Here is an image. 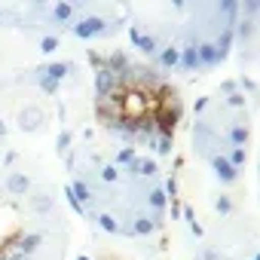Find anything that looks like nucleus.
Masks as SVG:
<instances>
[{"label": "nucleus", "mask_w": 260, "mask_h": 260, "mask_svg": "<svg viewBox=\"0 0 260 260\" xmlns=\"http://www.w3.org/2000/svg\"><path fill=\"white\" fill-rule=\"evenodd\" d=\"M150 116H153L156 132L172 135V132H175V125H178V122H181V116H184V104H181V101H178V104H162V107H156Z\"/></svg>", "instance_id": "nucleus-1"}, {"label": "nucleus", "mask_w": 260, "mask_h": 260, "mask_svg": "<svg viewBox=\"0 0 260 260\" xmlns=\"http://www.w3.org/2000/svg\"><path fill=\"white\" fill-rule=\"evenodd\" d=\"M193 138H196V150H199V153H208V159H211V156H217V153H214L217 135H214V128H211V125H205V122H196V128H193Z\"/></svg>", "instance_id": "nucleus-2"}, {"label": "nucleus", "mask_w": 260, "mask_h": 260, "mask_svg": "<svg viewBox=\"0 0 260 260\" xmlns=\"http://www.w3.org/2000/svg\"><path fill=\"white\" fill-rule=\"evenodd\" d=\"M107 31V22L104 19H98V16H89V19H80L77 25H74V34L80 37V40H89V37H98V34H104Z\"/></svg>", "instance_id": "nucleus-3"}, {"label": "nucleus", "mask_w": 260, "mask_h": 260, "mask_svg": "<svg viewBox=\"0 0 260 260\" xmlns=\"http://www.w3.org/2000/svg\"><path fill=\"white\" fill-rule=\"evenodd\" d=\"M128 40H132V46H135V49H141V52H147V55H153L156 49H162L156 37H147V34H141L135 25L128 28Z\"/></svg>", "instance_id": "nucleus-4"}, {"label": "nucleus", "mask_w": 260, "mask_h": 260, "mask_svg": "<svg viewBox=\"0 0 260 260\" xmlns=\"http://www.w3.org/2000/svg\"><path fill=\"white\" fill-rule=\"evenodd\" d=\"M116 92V77L107 71V68H101L98 74H95V95L98 98H107V95H113Z\"/></svg>", "instance_id": "nucleus-5"}, {"label": "nucleus", "mask_w": 260, "mask_h": 260, "mask_svg": "<svg viewBox=\"0 0 260 260\" xmlns=\"http://www.w3.org/2000/svg\"><path fill=\"white\" fill-rule=\"evenodd\" d=\"M71 71H74V64H71V61H58V64L37 68V71H34V77H49V80L61 83V80H64V74H71Z\"/></svg>", "instance_id": "nucleus-6"}, {"label": "nucleus", "mask_w": 260, "mask_h": 260, "mask_svg": "<svg viewBox=\"0 0 260 260\" xmlns=\"http://www.w3.org/2000/svg\"><path fill=\"white\" fill-rule=\"evenodd\" d=\"M7 193H13V196L31 193V178L22 175V172H10V178H7Z\"/></svg>", "instance_id": "nucleus-7"}, {"label": "nucleus", "mask_w": 260, "mask_h": 260, "mask_svg": "<svg viewBox=\"0 0 260 260\" xmlns=\"http://www.w3.org/2000/svg\"><path fill=\"white\" fill-rule=\"evenodd\" d=\"M19 125L25 128V132L40 128V125H43V110H40V107H25V110L19 113Z\"/></svg>", "instance_id": "nucleus-8"}, {"label": "nucleus", "mask_w": 260, "mask_h": 260, "mask_svg": "<svg viewBox=\"0 0 260 260\" xmlns=\"http://www.w3.org/2000/svg\"><path fill=\"white\" fill-rule=\"evenodd\" d=\"M211 166H214V172H217V178H220L223 184H233V181L239 178V169H233V166L226 162V156H211Z\"/></svg>", "instance_id": "nucleus-9"}, {"label": "nucleus", "mask_w": 260, "mask_h": 260, "mask_svg": "<svg viewBox=\"0 0 260 260\" xmlns=\"http://www.w3.org/2000/svg\"><path fill=\"white\" fill-rule=\"evenodd\" d=\"M71 193L77 196V202L86 208V214H89V205H92V199H95V193H92V184L89 181H74L71 184Z\"/></svg>", "instance_id": "nucleus-10"}, {"label": "nucleus", "mask_w": 260, "mask_h": 260, "mask_svg": "<svg viewBox=\"0 0 260 260\" xmlns=\"http://www.w3.org/2000/svg\"><path fill=\"white\" fill-rule=\"evenodd\" d=\"M233 40H236V31H233V28H223V31L217 34V40H214V49H217V61H223V58L230 55V46H233Z\"/></svg>", "instance_id": "nucleus-11"}, {"label": "nucleus", "mask_w": 260, "mask_h": 260, "mask_svg": "<svg viewBox=\"0 0 260 260\" xmlns=\"http://www.w3.org/2000/svg\"><path fill=\"white\" fill-rule=\"evenodd\" d=\"M196 58H199V68H211V64H217V49H214V43H199L196 46Z\"/></svg>", "instance_id": "nucleus-12"}, {"label": "nucleus", "mask_w": 260, "mask_h": 260, "mask_svg": "<svg viewBox=\"0 0 260 260\" xmlns=\"http://www.w3.org/2000/svg\"><path fill=\"white\" fill-rule=\"evenodd\" d=\"M128 172H132V175H138V178H153L156 175V162L153 159H132V162H128Z\"/></svg>", "instance_id": "nucleus-13"}, {"label": "nucleus", "mask_w": 260, "mask_h": 260, "mask_svg": "<svg viewBox=\"0 0 260 260\" xmlns=\"http://www.w3.org/2000/svg\"><path fill=\"white\" fill-rule=\"evenodd\" d=\"M128 64H132V61H128V58H125V52H113V55H110V58L104 61V68H107V71H110L113 77H119V74H125V71H128Z\"/></svg>", "instance_id": "nucleus-14"}, {"label": "nucleus", "mask_w": 260, "mask_h": 260, "mask_svg": "<svg viewBox=\"0 0 260 260\" xmlns=\"http://www.w3.org/2000/svg\"><path fill=\"white\" fill-rule=\"evenodd\" d=\"M178 55H181V49H175V46H162L156 64H159V68H178Z\"/></svg>", "instance_id": "nucleus-15"}, {"label": "nucleus", "mask_w": 260, "mask_h": 260, "mask_svg": "<svg viewBox=\"0 0 260 260\" xmlns=\"http://www.w3.org/2000/svg\"><path fill=\"white\" fill-rule=\"evenodd\" d=\"M178 64H181L184 71H196V68H199L196 46H184V49H181V55H178Z\"/></svg>", "instance_id": "nucleus-16"}, {"label": "nucleus", "mask_w": 260, "mask_h": 260, "mask_svg": "<svg viewBox=\"0 0 260 260\" xmlns=\"http://www.w3.org/2000/svg\"><path fill=\"white\" fill-rule=\"evenodd\" d=\"M150 147H153L159 156H169V153H172V135H162V132H156V135L150 138Z\"/></svg>", "instance_id": "nucleus-17"}, {"label": "nucleus", "mask_w": 260, "mask_h": 260, "mask_svg": "<svg viewBox=\"0 0 260 260\" xmlns=\"http://www.w3.org/2000/svg\"><path fill=\"white\" fill-rule=\"evenodd\" d=\"M153 230H156V223H153V217H147V214H138L135 223H132V233H135V236H150Z\"/></svg>", "instance_id": "nucleus-18"}, {"label": "nucleus", "mask_w": 260, "mask_h": 260, "mask_svg": "<svg viewBox=\"0 0 260 260\" xmlns=\"http://www.w3.org/2000/svg\"><path fill=\"white\" fill-rule=\"evenodd\" d=\"M166 199H169V196H166V193H162L159 187H153V190L147 193V205H150V208L156 211V217L162 214V208H166Z\"/></svg>", "instance_id": "nucleus-19"}, {"label": "nucleus", "mask_w": 260, "mask_h": 260, "mask_svg": "<svg viewBox=\"0 0 260 260\" xmlns=\"http://www.w3.org/2000/svg\"><path fill=\"white\" fill-rule=\"evenodd\" d=\"M31 208H34L37 214H49V211H52V196H46V193H34V196H31Z\"/></svg>", "instance_id": "nucleus-20"}, {"label": "nucleus", "mask_w": 260, "mask_h": 260, "mask_svg": "<svg viewBox=\"0 0 260 260\" xmlns=\"http://www.w3.org/2000/svg\"><path fill=\"white\" fill-rule=\"evenodd\" d=\"M226 138H230L233 147H245V141H248V128H245V125H233Z\"/></svg>", "instance_id": "nucleus-21"}, {"label": "nucleus", "mask_w": 260, "mask_h": 260, "mask_svg": "<svg viewBox=\"0 0 260 260\" xmlns=\"http://www.w3.org/2000/svg\"><path fill=\"white\" fill-rule=\"evenodd\" d=\"M71 16H74V7H71V4H55V7H52V19H55V22H68Z\"/></svg>", "instance_id": "nucleus-22"}, {"label": "nucleus", "mask_w": 260, "mask_h": 260, "mask_svg": "<svg viewBox=\"0 0 260 260\" xmlns=\"http://www.w3.org/2000/svg\"><path fill=\"white\" fill-rule=\"evenodd\" d=\"M226 162H230L233 169H242V166H245V147H230Z\"/></svg>", "instance_id": "nucleus-23"}, {"label": "nucleus", "mask_w": 260, "mask_h": 260, "mask_svg": "<svg viewBox=\"0 0 260 260\" xmlns=\"http://www.w3.org/2000/svg\"><path fill=\"white\" fill-rule=\"evenodd\" d=\"M98 226H101L104 233H119V223H116L113 214H98Z\"/></svg>", "instance_id": "nucleus-24"}, {"label": "nucleus", "mask_w": 260, "mask_h": 260, "mask_svg": "<svg viewBox=\"0 0 260 260\" xmlns=\"http://www.w3.org/2000/svg\"><path fill=\"white\" fill-rule=\"evenodd\" d=\"M236 10H239L236 0H223V4H220V16H226V28H233V16H236Z\"/></svg>", "instance_id": "nucleus-25"}, {"label": "nucleus", "mask_w": 260, "mask_h": 260, "mask_svg": "<svg viewBox=\"0 0 260 260\" xmlns=\"http://www.w3.org/2000/svg\"><path fill=\"white\" fill-rule=\"evenodd\" d=\"M71 141H74L71 132H58V138H55V150H58V153H68V150H71Z\"/></svg>", "instance_id": "nucleus-26"}, {"label": "nucleus", "mask_w": 260, "mask_h": 260, "mask_svg": "<svg viewBox=\"0 0 260 260\" xmlns=\"http://www.w3.org/2000/svg\"><path fill=\"white\" fill-rule=\"evenodd\" d=\"M184 217H187V223H190L193 236H202V226H199V220H196V214H193V208H190V205H184Z\"/></svg>", "instance_id": "nucleus-27"}, {"label": "nucleus", "mask_w": 260, "mask_h": 260, "mask_svg": "<svg viewBox=\"0 0 260 260\" xmlns=\"http://www.w3.org/2000/svg\"><path fill=\"white\" fill-rule=\"evenodd\" d=\"M34 80L40 83V89H43V92H49V95H52V92H58V83H55V80H49V77H34Z\"/></svg>", "instance_id": "nucleus-28"}, {"label": "nucleus", "mask_w": 260, "mask_h": 260, "mask_svg": "<svg viewBox=\"0 0 260 260\" xmlns=\"http://www.w3.org/2000/svg\"><path fill=\"white\" fill-rule=\"evenodd\" d=\"M135 159V147H122L119 153H116V162H122V166H128Z\"/></svg>", "instance_id": "nucleus-29"}, {"label": "nucleus", "mask_w": 260, "mask_h": 260, "mask_svg": "<svg viewBox=\"0 0 260 260\" xmlns=\"http://www.w3.org/2000/svg\"><path fill=\"white\" fill-rule=\"evenodd\" d=\"M251 25H254V22H251V19H245V22H239V37H242V40H245V43H248V40H251Z\"/></svg>", "instance_id": "nucleus-30"}, {"label": "nucleus", "mask_w": 260, "mask_h": 260, "mask_svg": "<svg viewBox=\"0 0 260 260\" xmlns=\"http://www.w3.org/2000/svg\"><path fill=\"white\" fill-rule=\"evenodd\" d=\"M101 181H104V184H113V181H116V169H113V166H104V169H101Z\"/></svg>", "instance_id": "nucleus-31"}, {"label": "nucleus", "mask_w": 260, "mask_h": 260, "mask_svg": "<svg viewBox=\"0 0 260 260\" xmlns=\"http://www.w3.org/2000/svg\"><path fill=\"white\" fill-rule=\"evenodd\" d=\"M40 49H43V52H55V49H58V40H55V37H43Z\"/></svg>", "instance_id": "nucleus-32"}, {"label": "nucleus", "mask_w": 260, "mask_h": 260, "mask_svg": "<svg viewBox=\"0 0 260 260\" xmlns=\"http://www.w3.org/2000/svg\"><path fill=\"white\" fill-rule=\"evenodd\" d=\"M217 211H220V214H230V211H233V202H230L226 196H220V199H217Z\"/></svg>", "instance_id": "nucleus-33"}, {"label": "nucleus", "mask_w": 260, "mask_h": 260, "mask_svg": "<svg viewBox=\"0 0 260 260\" xmlns=\"http://www.w3.org/2000/svg\"><path fill=\"white\" fill-rule=\"evenodd\" d=\"M226 104H230V107H242V104H245V95H239V92H233V95L226 98Z\"/></svg>", "instance_id": "nucleus-34"}, {"label": "nucleus", "mask_w": 260, "mask_h": 260, "mask_svg": "<svg viewBox=\"0 0 260 260\" xmlns=\"http://www.w3.org/2000/svg\"><path fill=\"white\" fill-rule=\"evenodd\" d=\"M89 61H92V64H95V68H98V71H101V68H104V58H101V55H98V52H89Z\"/></svg>", "instance_id": "nucleus-35"}, {"label": "nucleus", "mask_w": 260, "mask_h": 260, "mask_svg": "<svg viewBox=\"0 0 260 260\" xmlns=\"http://www.w3.org/2000/svg\"><path fill=\"white\" fill-rule=\"evenodd\" d=\"M166 193H169L172 199H178V181H169V184H166Z\"/></svg>", "instance_id": "nucleus-36"}, {"label": "nucleus", "mask_w": 260, "mask_h": 260, "mask_svg": "<svg viewBox=\"0 0 260 260\" xmlns=\"http://www.w3.org/2000/svg\"><path fill=\"white\" fill-rule=\"evenodd\" d=\"M245 13H248V16H257V0H248V4H245Z\"/></svg>", "instance_id": "nucleus-37"}, {"label": "nucleus", "mask_w": 260, "mask_h": 260, "mask_svg": "<svg viewBox=\"0 0 260 260\" xmlns=\"http://www.w3.org/2000/svg\"><path fill=\"white\" fill-rule=\"evenodd\" d=\"M242 89H245V92H254L257 86H254V80H248V77H245V80H242Z\"/></svg>", "instance_id": "nucleus-38"}, {"label": "nucleus", "mask_w": 260, "mask_h": 260, "mask_svg": "<svg viewBox=\"0 0 260 260\" xmlns=\"http://www.w3.org/2000/svg\"><path fill=\"white\" fill-rule=\"evenodd\" d=\"M181 214V202L178 199H172V217H178Z\"/></svg>", "instance_id": "nucleus-39"}, {"label": "nucleus", "mask_w": 260, "mask_h": 260, "mask_svg": "<svg viewBox=\"0 0 260 260\" xmlns=\"http://www.w3.org/2000/svg\"><path fill=\"white\" fill-rule=\"evenodd\" d=\"M202 260H220L217 251H202Z\"/></svg>", "instance_id": "nucleus-40"}, {"label": "nucleus", "mask_w": 260, "mask_h": 260, "mask_svg": "<svg viewBox=\"0 0 260 260\" xmlns=\"http://www.w3.org/2000/svg\"><path fill=\"white\" fill-rule=\"evenodd\" d=\"M4 135H7V125H4V122H0V138H4Z\"/></svg>", "instance_id": "nucleus-41"}, {"label": "nucleus", "mask_w": 260, "mask_h": 260, "mask_svg": "<svg viewBox=\"0 0 260 260\" xmlns=\"http://www.w3.org/2000/svg\"><path fill=\"white\" fill-rule=\"evenodd\" d=\"M80 260H89V257H80Z\"/></svg>", "instance_id": "nucleus-42"}, {"label": "nucleus", "mask_w": 260, "mask_h": 260, "mask_svg": "<svg viewBox=\"0 0 260 260\" xmlns=\"http://www.w3.org/2000/svg\"><path fill=\"white\" fill-rule=\"evenodd\" d=\"M0 16H4V10H0Z\"/></svg>", "instance_id": "nucleus-43"}]
</instances>
